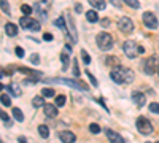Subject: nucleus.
Instances as JSON below:
<instances>
[{"label": "nucleus", "instance_id": "3", "mask_svg": "<svg viewBox=\"0 0 159 143\" xmlns=\"http://www.w3.org/2000/svg\"><path fill=\"white\" fill-rule=\"evenodd\" d=\"M49 81H54V83H59V84H65V86H70V87H75V89H80V91H88V84L83 83V81H78V80H67V78H52Z\"/></svg>", "mask_w": 159, "mask_h": 143}, {"label": "nucleus", "instance_id": "25", "mask_svg": "<svg viewBox=\"0 0 159 143\" xmlns=\"http://www.w3.org/2000/svg\"><path fill=\"white\" fill-rule=\"evenodd\" d=\"M54 24L57 25V27L64 32V34H67V27H65V22H64V18H57L56 21H54Z\"/></svg>", "mask_w": 159, "mask_h": 143}, {"label": "nucleus", "instance_id": "48", "mask_svg": "<svg viewBox=\"0 0 159 143\" xmlns=\"http://www.w3.org/2000/svg\"><path fill=\"white\" fill-rule=\"evenodd\" d=\"M157 73H159V67H157Z\"/></svg>", "mask_w": 159, "mask_h": 143}, {"label": "nucleus", "instance_id": "35", "mask_svg": "<svg viewBox=\"0 0 159 143\" xmlns=\"http://www.w3.org/2000/svg\"><path fill=\"white\" fill-rule=\"evenodd\" d=\"M56 105L57 107H64L65 105V96H57L56 97Z\"/></svg>", "mask_w": 159, "mask_h": 143}, {"label": "nucleus", "instance_id": "11", "mask_svg": "<svg viewBox=\"0 0 159 143\" xmlns=\"http://www.w3.org/2000/svg\"><path fill=\"white\" fill-rule=\"evenodd\" d=\"M132 100H134V103H135V105H137L139 108L145 107V103H147V97H145V94L139 92V91L132 92Z\"/></svg>", "mask_w": 159, "mask_h": 143}, {"label": "nucleus", "instance_id": "7", "mask_svg": "<svg viewBox=\"0 0 159 143\" xmlns=\"http://www.w3.org/2000/svg\"><path fill=\"white\" fill-rule=\"evenodd\" d=\"M123 51H124V54L129 57V59H134L137 54H139V45L135 42H132V40H127L124 42L123 45Z\"/></svg>", "mask_w": 159, "mask_h": 143}, {"label": "nucleus", "instance_id": "31", "mask_svg": "<svg viewBox=\"0 0 159 143\" xmlns=\"http://www.w3.org/2000/svg\"><path fill=\"white\" fill-rule=\"evenodd\" d=\"M21 11L24 13L25 16H27V15H30V13H32V7H30V5H27V3H24V5L21 7Z\"/></svg>", "mask_w": 159, "mask_h": 143}, {"label": "nucleus", "instance_id": "4", "mask_svg": "<svg viewBox=\"0 0 159 143\" xmlns=\"http://www.w3.org/2000/svg\"><path fill=\"white\" fill-rule=\"evenodd\" d=\"M137 129H139V132L140 134H143V135H151L153 134V131H154V129H153V124L147 119V118H145V116H140V118L137 119Z\"/></svg>", "mask_w": 159, "mask_h": 143}, {"label": "nucleus", "instance_id": "29", "mask_svg": "<svg viewBox=\"0 0 159 143\" xmlns=\"http://www.w3.org/2000/svg\"><path fill=\"white\" fill-rule=\"evenodd\" d=\"M89 131H91V134H99L100 132V126L96 124V123H92V124H89Z\"/></svg>", "mask_w": 159, "mask_h": 143}, {"label": "nucleus", "instance_id": "24", "mask_svg": "<svg viewBox=\"0 0 159 143\" xmlns=\"http://www.w3.org/2000/svg\"><path fill=\"white\" fill-rule=\"evenodd\" d=\"M18 70H19L21 73H27V75H35V76H42V73H40V72L30 70V69H27V67H19Z\"/></svg>", "mask_w": 159, "mask_h": 143}, {"label": "nucleus", "instance_id": "46", "mask_svg": "<svg viewBox=\"0 0 159 143\" xmlns=\"http://www.w3.org/2000/svg\"><path fill=\"white\" fill-rule=\"evenodd\" d=\"M18 141H19V143H27V138H25V137H19Z\"/></svg>", "mask_w": 159, "mask_h": 143}, {"label": "nucleus", "instance_id": "28", "mask_svg": "<svg viewBox=\"0 0 159 143\" xmlns=\"http://www.w3.org/2000/svg\"><path fill=\"white\" fill-rule=\"evenodd\" d=\"M0 116H2V121H3V124L7 126V127H11V121H10V116L5 113V111H2L0 113Z\"/></svg>", "mask_w": 159, "mask_h": 143}, {"label": "nucleus", "instance_id": "13", "mask_svg": "<svg viewBox=\"0 0 159 143\" xmlns=\"http://www.w3.org/2000/svg\"><path fill=\"white\" fill-rule=\"evenodd\" d=\"M59 138H61L64 143H73L76 137H75V134L70 132V131H62V132H59Z\"/></svg>", "mask_w": 159, "mask_h": 143}, {"label": "nucleus", "instance_id": "5", "mask_svg": "<svg viewBox=\"0 0 159 143\" xmlns=\"http://www.w3.org/2000/svg\"><path fill=\"white\" fill-rule=\"evenodd\" d=\"M19 25H21L22 29H29V30H32V32H38L40 27H42L38 21H35V19H32V18H29V16L21 18V19H19Z\"/></svg>", "mask_w": 159, "mask_h": 143}, {"label": "nucleus", "instance_id": "8", "mask_svg": "<svg viewBox=\"0 0 159 143\" xmlns=\"http://www.w3.org/2000/svg\"><path fill=\"white\" fill-rule=\"evenodd\" d=\"M118 27H119V30H121L123 34H130L132 30H134V22H132L130 18L124 16V18H121L118 21Z\"/></svg>", "mask_w": 159, "mask_h": 143}, {"label": "nucleus", "instance_id": "10", "mask_svg": "<svg viewBox=\"0 0 159 143\" xmlns=\"http://www.w3.org/2000/svg\"><path fill=\"white\" fill-rule=\"evenodd\" d=\"M105 135H107V138H108L111 143H124L123 137L119 135L118 132L111 131V129H105Z\"/></svg>", "mask_w": 159, "mask_h": 143}, {"label": "nucleus", "instance_id": "34", "mask_svg": "<svg viewBox=\"0 0 159 143\" xmlns=\"http://www.w3.org/2000/svg\"><path fill=\"white\" fill-rule=\"evenodd\" d=\"M81 59H83V62L86 64V65H88V64H91V57H89V54L86 53L84 49H81Z\"/></svg>", "mask_w": 159, "mask_h": 143}, {"label": "nucleus", "instance_id": "19", "mask_svg": "<svg viewBox=\"0 0 159 143\" xmlns=\"http://www.w3.org/2000/svg\"><path fill=\"white\" fill-rule=\"evenodd\" d=\"M89 5H92L96 10H105V0H89Z\"/></svg>", "mask_w": 159, "mask_h": 143}, {"label": "nucleus", "instance_id": "44", "mask_svg": "<svg viewBox=\"0 0 159 143\" xmlns=\"http://www.w3.org/2000/svg\"><path fill=\"white\" fill-rule=\"evenodd\" d=\"M75 11H76V13H81V11H83L81 3H75Z\"/></svg>", "mask_w": 159, "mask_h": 143}, {"label": "nucleus", "instance_id": "40", "mask_svg": "<svg viewBox=\"0 0 159 143\" xmlns=\"http://www.w3.org/2000/svg\"><path fill=\"white\" fill-rule=\"evenodd\" d=\"M16 54H18V57H24V49L21 48V46H16Z\"/></svg>", "mask_w": 159, "mask_h": 143}, {"label": "nucleus", "instance_id": "15", "mask_svg": "<svg viewBox=\"0 0 159 143\" xmlns=\"http://www.w3.org/2000/svg\"><path fill=\"white\" fill-rule=\"evenodd\" d=\"M67 25H69L67 29H70V34H72V42H76L78 35H76V29H75V21L72 16H67Z\"/></svg>", "mask_w": 159, "mask_h": 143}, {"label": "nucleus", "instance_id": "50", "mask_svg": "<svg viewBox=\"0 0 159 143\" xmlns=\"http://www.w3.org/2000/svg\"><path fill=\"white\" fill-rule=\"evenodd\" d=\"M124 143H126V141H124Z\"/></svg>", "mask_w": 159, "mask_h": 143}, {"label": "nucleus", "instance_id": "23", "mask_svg": "<svg viewBox=\"0 0 159 143\" xmlns=\"http://www.w3.org/2000/svg\"><path fill=\"white\" fill-rule=\"evenodd\" d=\"M13 116H15V119L19 121V123L24 121V114H22V111L19 108H13Z\"/></svg>", "mask_w": 159, "mask_h": 143}, {"label": "nucleus", "instance_id": "14", "mask_svg": "<svg viewBox=\"0 0 159 143\" xmlns=\"http://www.w3.org/2000/svg\"><path fill=\"white\" fill-rule=\"evenodd\" d=\"M3 29H5V34L8 37H16L18 35V25L13 24V22H7Z\"/></svg>", "mask_w": 159, "mask_h": 143}, {"label": "nucleus", "instance_id": "1", "mask_svg": "<svg viewBox=\"0 0 159 143\" xmlns=\"http://www.w3.org/2000/svg\"><path fill=\"white\" fill-rule=\"evenodd\" d=\"M110 76L116 84H121V83L129 84V83L134 81V72L127 67H121V65L113 67V70L110 72Z\"/></svg>", "mask_w": 159, "mask_h": 143}, {"label": "nucleus", "instance_id": "30", "mask_svg": "<svg viewBox=\"0 0 159 143\" xmlns=\"http://www.w3.org/2000/svg\"><path fill=\"white\" fill-rule=\"evenodd\" d=\"M150 111L151 113H156V114H159V103L157 102H153V103H150Z\"/></svg>", "mask_w": 159, "mask_h": 143}, {"label": "nucleus", "instance_id": "45", "mask_svg": "<svg viewBox=\"0 0 159 143\" xmlns=\"http://www.w3.org/2000/svg\"><path fill=\"white\" fill-rule=\"evenodd\" d=\"M102 25H103V27H107V25H110V19H103V21H102Z\"/></svg>", "mask_w": 159, "mask_h": 143}, {"label": "nucleus", "instance_id": "47", "mask_svg": "<svg viewBox=\"0 0 159 143\" xmlns=\"http://www.w3.org/2000/svg\"><path fill=\"white\" fill-rule=\"evenodd\" d=\"M145 53V49H143V46H139V54H143Z\"/></svg>", "mask_w": 159, "mask_h": 143}, {"label": "nucleus", "instance_id": "41", "mask_svg": "<svg viewBox=\"0 0 159 143\" xmlns=\"http://www.w3.org/2000/svg\"><path fill=\"white\" fill-rule=\"evenodd\" d=\"M24 81H25V84H30V83L35 84V83H38V81H37V78H25Z\"/></svg>", "mask_w": 159, "mask_h": 143}, {"label": "nucleus", "instance_id": "36", "mask_svg": "<svg viewBox=\"0 0 159 143\" xmlns=\"http://www.w3.org/2000/svg\"><path fill=\"white\" fill-rule=\"evenodd\" d=\"M86 75H88V78H89V81L92 83V86H96V87H97V86H99V83H97V80H96V78L92 76V73H91L89 70H86Z\"/></svg>", "mask_w": 159, "mask_h": 143}, {"label": "nucleus", "instance_id": "27", "mask_svg": "<svg viewBox=\"0 0 159 143\" xmlns=\"http://www.w3.org/2000/svg\"><path fill=\"white\" fill-rule=\"evenodd\" d=\"M56 92H54V89H51V87H45L43 91H42V96L43 97H52Z\"/></svg>", "mask_w": 159, "mask_h": 143}, {"label": "nucleus", "instance_id": "12", "mask_svg": "<svg viewBox=\"0 0 159 143\" xmlns=\"http://www.w3.org/2000/svg\"><path fill=\"white\" fill-rule=\"evenodd\" d=\"M70 53H72V46L70 45L65 46V51H62V53H61V60H62V65L64 67L69 65V62H70Z\"/></svg>", "mask_w": 159, "mask_h": 143}, {"label": "nucleus", "instance_id": "6", "mask_svg": "<svg viewBox=\"0 0 159 143\" xmlns=\"http://www.w3.org/2000/svg\"><path fill=\"white\" fill-rule=\"evenodd\" d=\"M143 72L147 73V75H153V73H156L157 72V67H159V60H157V57L156 56H150L147 60H145V64H143Z\"/></svg>", "mask_w": 159, "mask_h": 143}, {"label": "nucleus", "instance_id": "9", "mask_svg": "<svg viewBox=\"0 0 159 143\" xmlns=\"http://www.w3.org/2000/svg\"><path fill=\"white\" fill-rule=\"evenodd\" d=\"M142 18H143V24L147 25L148 29H156V27H157V18L154 16V13L145 11Z\"/></svg>", "mask_w": 159, "mask_h": 143}, {"label": "nucleus", "instance_id": "22", "mask_svg": "<svg viewBox=\"0 0 159 143\" xmlns=\"http://www.w3.org/2000/svg\"><path fill=\"white\" fill-rule=\"evenodd\" d=\"M105 64H107V65H110V67H118V65H121V64H119V60H118L116 57H113V56H110V57L105 59Z\"/></svg>", "mask_w": 159, "mask_h": 143}, {"label": "nucleus", "instance_id": "16", "mask_svg": "<svg viewBox=\"0 0 159 143\" xmlns=\"http://www.w3.org/2000/svg\"><path fill=\"white\" fill-rule=\"evenodd\" d=\"M43 108H45V114L48 118H56L57 116V105H49V103H46Z\"/></svg>", "mask_w": 159, "mask_h": 143}, {"label": "nucleus", "instance_id": "33", "mask_svg": "<svg viewBox=\"0 0 159 143\" xmlns=\"http://www.w3.org/2000/svg\"><path fill=\"white\" fill-rule=\"evenodd\" d=\"M0 5H2V11L7 13V15H10V7H8L7 0H0Z\"/></svg>", "mask_w": 159, "mask_h": 143}, {"label": "nucleus", "instance_id": "26", "mask_svg": "<svg viewBox=\"0 0 159 143\" xmlns=\"http://www.w3.org/2000/svg\"><path fill=\"white\" fill-rule=\"evenodd\" d=\"M124 3H126V5H129L130 8H134V10L140 8V3H139V0H124Z\"/></svg>", "mask_w": 159, "mask_h": 143}, {"label": "nucleus", "instance_id": "42", "mask_svg": "<svg viewBox=\"0 0 159 143\" xmlns=\"http://www.w3.org/2000/svg\"><path fill=\"white\" fill-rule=\"evenodd\" d=\"M110 2H111L116 8H121V0H110Z\"/></svg>", "mask_w": 159, "mask_h": 143}, {"label": "nucleus", "instance_id": "18", "mask_svg": "<svg viewBox=\"0 0 159 143\" xmlns=\"http://www.w3.org/2000/svg\"><path fill=\"white\" fill-rule=\"evenodd\" d=\"M8 91L11 92V96H16V97L21 96V87H19L18 83H11V84L8 86Z\"/></svg>", "mask_w": 159, "mask_h": 143}, {"label": "nucleus", "instance_id": "2", "mask_svg": "<svg viewBox=\"0 0 159 143\" xmlns=\"http://www.w3.org/2000/svg\"><path fill=\"white\" fill-rule=\"evenodd\" d=\"M96 42H97L99 49L102 51H110L113 48V37L108 32H100L96 38Z\"/></svg>", "mask_w": 159, "mask_h": 143}, {"label": "nucleus", "instance_id": "39", "mask_svg": "<svg viewBox=\"0 0 159 143\" xmlns=\"http://www.w3.org/2000/svg\"><path fill=\"white\" fill-rule=\"evenodd\" d=\"M13 72H15V70H13V67H7V69L2 70V76H5V75H11Z\"/></svg>", "mask_w": 159, "mask_h": 143}, {"label": "nucleus", "instance_id": "21", "mask_svg": "<svg viewBox=\"0 0 159 143\" xmlns=\"http://www.w3.org/2000/svg\"><path fill=\"white\" fill-rule=\"evenodd\" d=\"M38 134H40V137H43V138H48L49 137V129L46 127V126H38Z\"/></svg>", "mask_w": 159, "mask_h": 143}, {"label": "nucleus", "instance_id": "38", "mask_svg": "<svg viewBox=\"0 0 159 143\" xmlns=\"http://www.w3.org/2000/svg\"><path fill=\"white\" fill-rule=\"evenodd\" d=\"M80 73H81V72H80L78 62H76V59H75V60H73V75H75V76H80Z\"/></svg>", "mask_w": 159, "mask_h": 143}, {"label": "nucleus", "instance_id": "37", "mask_svg": "<svg viewBox=\"0 0 159 143\" xmlns=\"http://www.w3.org/2000/svg\"><path fill=\"white\" fill-rule=\"evenodd\" d=\"M30 62L34 64V65H38V64H40V57H38L37 53H34V54L30 56Z\"/></svg>", "mask_w": 159, "mask_h": 143}, {"label": "nucleus", "instance_id": "32", "mask_svg": "<svg viewBox=\"0 0 159 143\" xmlns=\"http://www.w3.org/2000/svg\"><path fill=\"white\" fill-rule=\"evenodd\" d=\"M2 105H3V107H10V105H11L10 96H7V94H2Z\"/></svg>", "mask_w": 159, "mask_h": 143}, {"label": "nucleus", "instance_id": "20", "mask_svg": "<svg viewBox=\"0 0 159 143\" xmlns=\"http://www.w3.org/2000/svg\"><path fill=\"white\" fill-rule=\"evenodd\" d=\"M32 105L37 107V108H40V107H45L46 103H45V99H43L42 96H37V97H34V100H32Z\"/></svg>", "mask_w": 159, "mask_h": 143}, {"label": "nucleus", "instance_id": "43", "mask_svg": "<svg viewBox=\"0 0 159 143\" xmlns=\"http://www.w3.org/2000/svg\"><path fill=\"white\" fill-rule=\"evenodd\" d=\"M52 38H54V37H52L51 34H45V35H43V40H46V42H51Z\"/></svg>", "mask_w": 159, "mask_h": 143}, {"label": "nucleus", "instance_id": "49", "mask_svg": "<svg viewBox=\"0 0 159 143\" xmlns=\"http://www.w3.org/2000/svg\"><path fill=\"white\" fill-rule=\"evenodd\" d=\"M156 143H159V141H156Z\"/></svg>", "mask_w": 159, "mask_h": 143}, {"label": "nucleus", "instance_id": "17", "mask_svg": "<svg viewBox=\"0 0 159 143\" xmlns=\"http://www.w3.org/2000/svg\"><path fill=\"white\" fill-rule=\"evenodd\" d=\"M86 19H88L89 22H97V21H99L97 11H96V10H89V11H86Z\"/></svg>", "mask_w": 159, "mask_h": 143}]
</instances>
